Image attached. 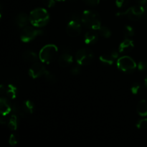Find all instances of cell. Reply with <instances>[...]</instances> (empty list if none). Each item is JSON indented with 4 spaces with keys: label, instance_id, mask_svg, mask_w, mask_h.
Segmentation results:
<instances>
[{
    "label": "cell",
    "instance_id": "obj_1",
    "mask_svg": "<svg viewBox=\"0 0 147 147\" xmlns=\"http://www.w3.org/2000/svg\"><path fill=\"white\" fill-rule=\"evenodd\" d=\"M50 20V15L46 9L37 8L32 10L30 14V23L34 27H42L47 24Z\"/></svg>",
    "mask_w": 147,
    "mask_h": 147
},
{
    "label": "cell",
    "instance_id": "obj_2",
    "mask_svg": "<svg viewBox=\"0 0 147 147\" xmlns=\"http://www.w3.org/2000/svg\"><path fill=\"white\" fill-rule=\"evenodd\" d=\"M81 22L85 27L90 30H99L101 27L100 16L93 11L88 10L83 11L81 16Z\"/></svg>",
    "mask_w": 147,
    "mask_h": 147
},
{
    "label": "cell",
    "instance_id": "obj_3",
    "mask_svg": "<svg viewBox=\"0 0 147 147\" xmlns=\"http://www.w3.org/2000/svg\"><path fill=\"white\" fill-rule=\"evenodd\" d=\"M57 53H58V49L57 46L52 44L47 45L40 50L39 57L42 63H50L55 60Z\"/></svg>",
    "mask_w": 147,
    "mask_h": 147
},
{
    "label": "cell",
    "instance_id": "obj_4",
    "mask_svg": "<svg viewBox=\"0 0 147 147\" xmlns=\"http://www.w3.org/2000/svg\"><path fill=\"white\" fill-rule=\"evenodd\" d=\"M79 16L76 14H72L70 17V20L66 27V32L69 36L73 37H78L82 31L81 23Z\"/></svg>",
    "mask_w": 147,
    "mask_h": 147
},
{
    "label": "cell",
    "instance_id": "obj_5",
    "mask_svg": "<svg viewBox=\"0 0 147 147\" xmlns=\"http://www.w3.org/2000/svg\"><path fill=\"white\" fill-rule=\"evenodd\" d=\"M144 12L145 8H144L142 5H136L130 7L126 11L117 13V16H124L130 19L131 20L136 21L144 16Z\"/></svg>",
    "mask_w": 147,
    "mask_h": 147
},
{
    "label": "cell",
    "instance_id": "obj_6",
    "mask_svg": "<svg viewBox=\"0 0 147 147\" xmlns=\"http://www.w3.org/2000/svg\"><path fill=\"white\" fill-rule=\"evenodd\" d=\"M117 67L121 71L129 73L134 71L137 65H136V62L131 57L125 55L123 57H121L118 60Z\"/></svg>",
    "mask_w": 147,
    "mask_h": 147
},
{
    "label": "cell",
    "instance_id": "obj_7",
    "mask_svg": "<svg viewBox=\"0 0 147 147\" xmlns=\"http://www.w3.org/2000/svg\"><path fill=\"white\" fill-rule=\"evenodd\" d=\"M94 57L93 53L89 49H81L76 53V60L80 65H88L92 63Z\"/></svg>",
    "mask_w": 147,
    "mask_h": 147
},
{
    "label": "cell",
    "instance_id": "obj_8",
    "mask_svg": "<svg viewBox=\"0 0 147 147\" xmlns=\"http://www.w3.org/2000/svg\"><path fill=\"white\" fill-rule=\"evenodd\" d=\"M42 34V31L34 28L30 26L23 27L20 34L21 40L24 42H29L34 40L36 37Z\"/></svg>",
    "mask_w": 147,
    "mask_h": 147
},
{
    "label": "cell",
    "instance_id": "obj_9",
    "mask_svg": "<svg viewBox=\"0 0 147 147\" xmlns=\"http://www.w3.org/2000/svg\"><path fill=\"white\" fill-rule=\"evenodd\" d=\"M47 69L45 67V66L41 63L36 62L32 63V66L29 70V75L31 78L35 79L41 76H44L47 73Z\"/></svg>",
    "mask_w": 147,
    "mask_h": 147
},
{
    "label": "cell",
    "instance_id": "obj_10",
    "mask_svg": "<svg viewBox=\"0 0 147 147\" xmlns=\"http://www.w3.org/2000/svg\"><path fill=\"white\" fill-rule=\"evenodd\" d=\"M119 57V53L116 50H112L109 53L103 54L100 56L99 60L102 63H104L106 65H112L114 63L115 60Z\"/></svg>",
    "mask_w": 147,
    "mask_h": 147
},
{
    "label": "cell",
    "instance_id": "obj_11",
    "mask_svg": "<svg viewBox=\"0 0 147 147\" xmlns=\"http://www.w3.org/2000/svg\"><path fill=\"white\" fill-rule=\"evenodd\" d=\"M73 56L68 52H65L58 58V63L61 67H67L73 63Z\"/></svg>",
    "mask_w": 147,
    "mask_h": 147
},
{
    "label": "cell",
    "instance_id": "obj_12",
    "mask_svg": "<svg viewBox=\"0 0 147 147\" xmlns=\"http://www.w3.org/2000/svg\"><path fill=\"white\" fill-rule=\"evenodd\" d=\"M134 47V42L130 39L126 38L121 42L119 47V51L121 53H126L131 51Z\"/></svg>",
    "mask_w": 147,
    "mask_h": 147
},
{
    "label": "cell",
    "instance_id": "obj_13",
    "mask_svg": "<svg viewBox=\"0 0 147 147\" xmlns=\"http://www.w3.org/2000/svg\"><path fill=\"white\" fill-rule=\"evenodd\" d=\"M98 40V34L94 30H90L85 34V42L88 45H93Z\"/></svg>",
    "mask_w": 147,
    "mask_h": 147
},
{
    "label": "cell",
    "instance_id": "obj_14",
    "mask_svg": "<svg viewBox=\"0 0 147 147\" xmlns=\"http://www.w3.org/2000/svg\"><path fill=\"white\" fill-rule=\"evenodd\" d=\"M12 110L11 109V105L9 103L8 100L4 98H1L0 99V111L2 116H6L10 111Z\"/></svg>",
    "mask_w": 147,
    "mask_h": 147
},
{
    "label": "cell",
    "instance_id": "obj_15",
    "mask_svg": "<svg viewBox=\"0 0 147 147\" xmlns=\"http://www.w3.org/2000/svg\"><path fill=\"white\" fill-rule=\"evenodd\" d=\"M16 24L21 28L26 27L30 21V16L28 17L27 14L25 13H20V14L17 16L16 17Z\"/></svg>",
    "mask_w": 147,
    "mask_h": 147
},
{
    "label": "cell",
    "instance_id": "obj_16",
    "mask_svg": "<svg viewBox=\"0 0 147 147\" xmlns=\"http://www.w3.org/2000/svg\"><path fill=\"white\" fill-rule=\"evenodd\" d=\"M22 58L24 61L27 62V63H34L38 61V59L40 57L37 56V55L35 53L30 50H27L25 51L22 55Z\"/></svg>",
    "mask_w": 147,
    "mask_h": 147
},
{
    "label": "cell",
    "instance_id": "obj_17",
    "mask_svg": "<svg viewBox=\"0 0 147 147\" xmlns=\"http://www.w3.org/2000/svg\"><path fill=\"white\" fill-rule=\"evenodd\" d=\"M11 109L12 111L17 115L18 116H20L22 118H24L25 116L26 113L25 110L23 108L22 105H20V103H13L11 104Z\"/></svg>",
    "mask_w": 147,
    "mask_h": 147
},
{
    "label": "cell",
    "instance_id": "obj_18",
    "mask_svg": "<svg viewBox=\"0 0 147 147\" xmlns=\"http://www.w3.org/2000/svg\"><path fill=\"white\" fill-rule=\"evenodd\" d=\"M137 113L141 116H147V100H142L137 105Z\"/></svg>",
    "mask_w": 147,
    "mask_h": 147
},
{
    "label": "cell",
    "instance_id": "obj_19",
    "mask_svg": "<svg viewBox=\"0 0 147 147\" xmlns=\"http://www.w3.org/2000/svg\"><path fill=\"white\" fill-rule=\"evenodd\" d=\"M5 94L7 95V97L9 98L10 99H14L17 94V87L14 86V85H11V84L7 86V87H6Z\"/></svg>",
    "mask_w": 147,
    "mask_h": 147
},
{
    "label": "cell",
    "instance_id": "obj_20",
    "mask_svg": "<svg viewBox=\"0 0 147 147\" xmlns=\"http://www.w3.org/2000/svg\"><path fill=\"white\" fill-rule=\"evenodd\" d=\"M7 126L11 130L15 131L18 126V121H17V117L16 115H11L7 121Z\"/></svg>",
    "mask_w": 147,
    "mask_h": 147
},
{
    "label": "cell",
    "instance_id": "obj_21",
    "mask_svg": "<svg viewBox=\"0 0 147 147\" xmlns=\"http://www.w3.org/2000/svg\"><path fill=\"white\" fill-rule=\"evenodd\" d=\"M22 106L27 113H32L34 111V104L30 100H26L23 102Z\"/></svg>",
    "mask_w": 147,
    "mask_h": 147
},
{
    "label": "cell",
    "instance_id": "obj_22",
    "mask_svg": "<svg viewBox=\"0 0 147 147\" xmlns=\"http://www.w3.org/2000/svg\"><path fill=\"white\" fill-rule=\"evenodd\" d=\"M98 30L99 34L105 38H109L111 36V31L109 27H106V26H101Z\"/></svg>",
    "mask_w": 147,
    "mask_h": 147
},
{
    "label": "cell",
    "instance_id": "obj_23",
    "mask_svg": "<svg viewBox=\"0 0 147 147\" xmlns=\"http://www.w3.org/2000/svg\"><path fill=\"white\" fill-rule=\"evenodd\" d=\"M123 34L126 37H131L134 35L135 31L130 25H126L123 27Z\"/></svg>",
    "mask_w": 147,
    "mask_h": 147
},
{
    "label": "cell",
    "instance_id": "obj_24",
    "mask_svg": "<svg viewBox=\"0 0 147 147\" xmlns=\"http://www.w3.org/2000/svg\"><path fill=\"white\" fill-rule=\"evenodd\" d=\"M44 77H45V79L46 81L49 83L53 84V83H55L57 82V78L55 77V75H53V73H50V72H47V73L45 75Z\"/></svg>",
    "mask_w": 147,
    "mask_h": 147
},
{
    "label": "cell",
    "instance_id": "obj_25",
    "mask_svg": "<svg viewBox=\"0 0 147 147\" xmlns=\"http://www.w3.org/2000/svg\"><path fill=\"white\" fill-rule=\"evenodd\" d=\"M142 87L139 83H135L131 88V91L134 95H139L142 92Z\"/></svg>",
    "mask_w": 147,
    "mask_h": 147
},
{
    "label": "cell",
    "instance_id": "obj_26",
    "mask_svg": "<svg viewBox=\"0 0 147 147\" xmlns=\"http://www.w3.org/2000/svg\"><path fill=\"white\" fill-rule=\"evenodd\" d=\"M136 126L139 129H147V119H143L139 120L136 123Z\"/></svg>",
    "mask_w": 147,
    "mask_h": 147
},
{
    "label": "cell",
    "instance_id": "obj_27",
    "mask_svg": "<svg viewBox=\"0 0 147 147\" xmlns=\"http://www.w3.org/2000/svg\"><path fill=\"white\" fill-rule=\"evenodd\" d=\"M9 142V144L11 145V146H16V145L18 144V142H19L18 136H17L16 134H11V136H10Z\"/></svg>",
    "mask_w": 147,
    "mask_h": 147
},
{
    "label": "cell",
    "instance_id": "obj_28",
    "mask_svg": "<svg viewBox=\"0 0 147 147\" xmlns=\"http://www.w3.org/2000/svg\"><path fill=\"white\" fill-rule=\"evenodd\" d=\"M129 0H116V4L119 8L124 7L129 4Z\"/></svg>",
    "mask_w": 147,
    "mask_h": 147
},
{
    "label": "cell",
    "instance_id": "obj_29",
    "mask_svg": "<svg viewBox=\"0 0 147 147\" xmlns=\"http://www.w3.org/2000/svg\"><path fill=\"white\" fill-rule=\"evenodd\" d=\"M83 1L90 7H95L99 4L100 0H83Z\"/></svg>",
    "mask_w": 147,
    "mask_h": 147
},
{
    "label": "cell",
    "instance_id": "obj_30",
    "mask_svg": "<svg viewBox=\"0 0 147 147\" xmlns=\"http://www.w3.org/2000/svg\"><path fill=\"white\" fill-rule=\"evenodd\" d=\"M42 3L45 6H46L48 8L54 7L55 4V0H42Z\"/></svg>",
    "mask_w": 147,
    "mask_h": 147
},
{
    "label": "cell",
    "instance_id": "obj_31",
    "mask_svg": "<svg viewBox=\"0 0 147 147\" xmlns=\"http://www.w3.org/2000/svg\"><path fill=\"white\" fill-rule=\"evenodd\" d=\"M138 68L141 71H144L147 69V63L145 61H140L138 64Z\"/></svg>",
    "mask_w": 147,
    "mask_h": 147
},
{
    "label": "cell",
    "instance_id": "obj_32",
    "mask_svg": "<svg viewBox=\"0 0 147 147\" xmlns=\"http://www.w3.org/2000/svg\"><path fill=\"white\" fill-rule=\"evenodd\" d=\"M80 72H81V69H80V66H75L71 69V73L74 76L80 74Z\"/></svg>",
    "mask_w": 147,
    "mask_h": 147
},
{
    "label": "cell",
    "instance_id": "obj_33",
    "mask_svg": "<svg viewBox=\"0 0 147 147\" xmlns=\"http://www.w3.org/2000/svg\"><path fill=\"white\" fill-rule=\"evenodd\" d=\"M136 1H137L140 5H143V4H145L147 2V0H136Z\"/></svg>",
    "mask_w": 147,
    "mask_h": 147
},
{
    "label": "cell",
    "instance_id": "obj_34",
    "mask_svg": "<svg viewBox=\"0 0 147 147\" xmlns=\"http://www.w3.org/2000/svg\"><path fill=\"white\" fill-rule=\"evenodd\" d=\"M144 15H145V17L147 18V8L145 9V12H144Z\"/></svg>",
    "mask_w": 147,
    "mask_h": 147
},
{
    "label": "cell",
    "instance_id": "obj_35",
    "mask_svg": "<svg viewBox=\"0 0 147 147\" xmlns=\"http://www.w3.org/2000/svg\"><path fill=\"white\" fill-rule=\"evenodd\" d=\"M144 82H145V86H146V87L147 88V76L146 77V78H145Z\"/></svg>",
    "mask_w": 147,
    "mask_h": 147
},
{
    "label": "cell",
    "instance_id": "obj_36",
    "mask_svg": "<svg viewBox=\"0 0 147 147\" xmlns=\"http://www.w3.org/2000/svg\"><path fill=\"white\" fill-rule=\"evenodd\" d=\"M57 1H65V0H56Z\"/></svg>",
    "mask_w": 147,
    "mask_h": 147
}]
</instances>
